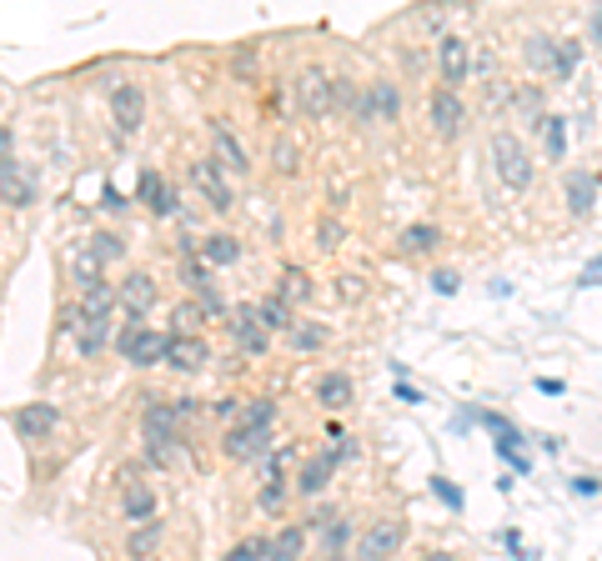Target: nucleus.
<instances>
[{"label":"nucleus","instance_id":"1","mask_svg":"<svg viewBox=\"0 0 602 561\" xmlns=\"http://www.w3.org/2000/svg\"><path fill=\"white\" fill-rule=\"evenodd\" d=\"M487 156H492V176L507 186V191H532L537 181V161L527 151V141L507 126H492L487 131Z\"/></svg>","mask_w":602,"mask_h":561},{"label":"nucleus","instance_id":"2","mask_svg":"<svg viewBox=\"0 0 602 561\" xmlns=\"http://www.w3.org/2000/svg\"><path fill=\"white\" fill-rule=\"evenodd\" d=\"M166 336H171V331H161V326L126 321V326L116 331V351H121L126 366H136V371H156V366L166 361Z\"/></svg>","mask_w":602,"mask_h":561},{"label":"nucleus","instance_id":"3","mask_svg":"<svg viewBox=\"0 0 602 561\" xmlns=\"http://www.w3.org/2000/svg\"><path fill=\"white\" fill-rule=\"evenodd\" d=\"M291 106L307 121H327L332 116V71L327 66H301L291 81Z\"/></svg>","mask_w":602,"mask_h":561},{"label":"nucleus","instance_id":"4","mask_svg":"<svg viewBox=\"0 0 602 561\" xmlns=\"http://www.w3.org/2000/svg\"><path fill=\"white\" fill-rule=\"evenodd\" d=\"M186 186H191L216 216H226V211L236 206V191H231V181H226V171H221L216 156H196V161L186 166Z\"/></svg>","mask_w":602,"mask_h":561},{"label":"nucleus","instance_id":"5","mask_svg":"<svg viewBox=\"0 0 602 561\" xmlns=\"http://www.w3.org/2000/svg\"><path fill=\"white\" fill-rule=\"evenodd\" d=\"M337 456H332V446H317V451H307L301 456V466L291 471V496H301V501H317V496H327V486L337 481Z\"/></svg>","mask_w":602,"mask_h":561},{"label":"nucleus","instance_id":"6","mask_svg":"<svg viewBox=\"0 0 602 561\" xmlns=\"http://www.w3.org/2000/svg\"><path fill=\"white\" fill-rule=\"evenodd\" d=\"M352 121H357V126H377V121L397 126V121H402V86H397V81H367L362 96H357Z\"/></svg>","mask_w":602,"mask_h":561},{"label":"nucleus","instance_id":"7","mask_svg":"<svg viewBox=\"0 0 602 561\" xmlns=\"http://www.w3.org/2000/svg\"><path fill=\"white\" fill-rule=\"evenodd\" d=\"M136 201L151 211V221H176V216H186V206H181V186H176V181H166L156 166H141Z\"/></svg>","mask_w":602,"mask_h":561},{"label":"nucleus","instance_id":"8","mask_svg":"<svg viewBox=\"0 0 602 561\" xmlns=\"http://www.w3.org/2000/svg\"><path fill=\"white\" fill-rule=\"evenodd\" d=\"M432 56H437V76H442L447 91H462V86L472 81V41H467L462 31H447Z\"/></svg>","mask_w":602,"mask_h":561},{"label":"nucleus","instance_id":"9","mask_svg":"<svg viewBox=\"0 0 602 561\" xmlns=\"http://www.w3.org/2000/svg\"><path fill=\"white\" fill-rule=\"evenodd\" d=\"M467 116H472V106L462 101V91L432 86V96H427V121H432V131H437L442 141H457V136L467 131Z\"/></svg>","mask_w":602,"mask_h":561},{"label":"nucleus","instance_id":"10","mask_svg":"<svg viewBox=\"0 0 602 561\" xmlns=\"http://www.w3.org/2000/svg\"><path fill=\"white\" fill-rule=\"evenodd\" d=\"M271 446H276L271 431H256V426H246V421H236V426L221 431V456H226L231 466H261Z\"/></svg>","mask_w":602,"mask_h":561},{"label":"nucleus","instance_id":"11","mask_svg":"<svg viewBox=\"0 0 602 561\" xmlns=\"http://www.w3.org/2000/svg\"><path fill=\"white\" fill-rule=\"evenodd\" d=\"M402 546H407V521L402 516H377L357 541V561H392Z\"/></svg>","mask_w":602,"mask_h":561},{"label":"nucleus","instance_id":"12","mask_svg":"<svg viewBox=\"0 0 602 561\" xmlns=\"http://www.w3.org/2000/svg\"><path fill=\"white\" fill-rule=\"evenodd\" d=\"M106 106H111V121L121 136H141V126H146V86L141 81H116Z\"/></svg>","mask_w":602,"mask_h":561},{"label":"nucleus","instance_id":"13","mask_svg":"<svg viewBox=\"0 0 602 561\" xmlns=\"http://www.w3.org/2000/svg\"><path fill=\"white\" fill-rule=\"evenodd\" d=\"M226 336H231V346H236L241 356H266V351H271V336H266V326H261V316H256V301L231 306Z\"/></svg>","mask_w":602,"mask_h":561},{"label":"nucleus","instance_id":"14","mask_svg":"<svg viewBox=\"0 0 602 561\" xmlns=\"http://www.w3.org/2000/svg\"><path fill=\"white\" fill-rule=\"evenodd\" d=\"M156 301H161V286H156L151 271H126V276H121L116 306L126 311V321H146V316L156 311Z\"/></svg>","mask_w":602,"mask_h":561},{"label":"nucleus","instance_id":"15","mask_svg":"<svg viewBox=\"0 0 602 561\" xmlns=\"http://www.w3.org/2000/svg\"><path fill=\"white\" fill-rule=\"evenodd\" d=\"M11 426L21 431V441L46 446V441L66 426V416H61V406H51V401H31V406H16V411H11Z\"/></svg>","mask_w":602,"mask_h":561},{"label":"nucleus","instance_id":"16","mask_svg":"<svg viewBox=\"0 0 602 561\" xmlns=\"http://www.w3.org/2000/svg\"><path fill=\"white\" fill-rule=\"evenodd\" d=\"M206 366H211V341L206 336H166L161 371H171V376H201Z\"/></svg>","mask_w":602,"mask_h":561},{"label":"nucleus","instance_id":"17","mask_svg":"<svg viewBox=\"0 0 602 561\" xmlns=\"http://www.w3.org/2000/svg\"><path fill=\"white\" fill-rule=\"evenodd\" d=\"M206 136H211V156H216L231 176H251V151L241 146V136H236L231 121L211 116V121H206Z\"/></svg>","mask_w":602,"mask_h":561},{"label":"nucleus","instance_id":"18","mask_svg":"<svg viewBox=\"0 0 602 561\" xmlns=\"http://www.w3.org/2000/svg\"><path fill=\"white\" fill-rule=\"evenodd\" d=\"M0 201H6L11 211L36 206V171L6 156V161H0Z\"/></svg>","mask_w":602,"mask_h":561},{"label":"nucleus","instance_id":"19","mask_svg":"<svg viewBox=\"0 0 602 561\" xmlns=\"http://www.w3.org/2000/svg\"><path fill=\"white\" fill-rule=\"evenodd\" d=\"M597 186H602L597 171H567V176H562V206H567V216L587 221L592 206H597Z\"/></svg>","mask_w":602,"mask_h":561},{"label":"nucleus","instance_id":"20","mask_svg":"<svg viewBox=\"0 0 602 561\" xmlns=\"http://www.w3.org/2000/svg\"><path fill=\"white\" fill-rule=\"evenodd\" d=\"M352 401H357V381H352L347 371H322V376H317V406H322L327 416H342Z\"/></svg>","mask_w":602,"mask_h":561},{"label":"nucleus","instance_id":"21","mask_svg":"<svg viewBox=\"0 0 602 561\" xmlns=\"http://www.w3.org/2000/svg\"><path fill=\"white\" fill-rule=\"evenodd\" d=\"M301 166H307V146H301V136L296 131H276L271 136V171L281 181H296Z\"/></svg>","mask_w":602,"mask_h":561},{"label":"nucleus","instance_id":"22","mask_svg":"<svg viewBox=\"0 0 602 561\" xmlns=\"http://www.w3.org/2000/svg\"><path fill=\"white\" fill-rule=\"evenodd\" d=\"M196 251H201V261H206L211 271H226V266H236V261L246 256L241 236H231V231H206V236L196 241Z\"/></svg>","mask_w":602,"mask_h":561},{"label":"nucleus","instance_id":"23","mask_svg":"<svg viewBox=\"0 0 602 561\" xmlns=\"http://www.w3.org/2000/svg\"><path fill=\"white\" fill-rule=\"evenodd\" d=\"M121 481H126V486H121V516L136 521V526H141V521H156V491H151L146 481H136L131 471H121Z\"/></svg>","mask_w":602,"mask_h":561},{"label":"nucleus","instance_id":"24","mask_svg":"<svg viewBox=\"0 0 602 561\" xmlns=\"http://www.w3.org/2000/svg\"><path fill=\"white\" fill-rule=\"evenodd\" d=\"M276 296L296 311V306H307L312 296H317V281H312V271L307 266H281V276H276Z\"/></svg>","mask_w":602,"mask_h":561},{"label":"nucleus","instance_id":"25","mask_svg":"<svg viewBox=\"0 0 602 561\" xmlns=\"http://www.w3.org/2000/svg\"><path fill=\"white\" fill-rule=\"evenodd\" d=\"M307 546H312V531L301 526V521H286V526L271 531V561H301V556H307Z\"/></svg>","mask_w":602,"mask_h":561},{"label":"nucleus","instance_id":"26","mask_svg":"<svg viewBox=\"0 0 602 561\" xmlns=\"http://www.w3.org/2000/svg\"><path fill=\"white\" fill-rule=\"evenodd\" d=\"M286 346H291L296 356H317V351L332 346V326H327V321H296V326L286 331Z\"/></svg>","mask_w":602,"mask_h":561},{"label":"nucleus","instance_id":"27","mask_svg":"<svg viewBox=\"0 0 602 561\" xmlns=\"http://www.w3.org/2000/svg\"><path fill=\"white\" fill-rule=\"evenodd\" d=\"M301 441H276L271 451H266V461H261V481H291V471L301 466Z\"/></svg>","mask_w":602,"mask_h":561},{"label":"nucleus","instance_id":"28","mask_svg":"<svg viewBox=\"0 0 602 561\" xmlns=\"http://www.w3.org/2000/svg\"><path fill=\"white\" fill-rule=\"evenodd\" d=\"M106 346H116L111 316H101V321H81V336H76V356H81V361H96Z\"/></svg>","mask_w":602,"mask_h":561},{"label":"nucleus","instance_id":"29","mask_svg":"<svg viewBox=\"0 0 602 561\" xmlns=\"http://www.w3.org/2000/svg\"><path fill=\"white\" fill-rule=\"evenodd\" d=\"M532 131L542 136V156H547V166H562V161H567V121H562V116H542Z\"/></svg>","mask_w":602,"mask_h":561},{"label":"nucleus","instance_id":"30","mask_svg":"<svg viewBox=\"0 0 602 561\" xmlns=\"http://www.w3.org/2000/svg\"><path fill=\"white\" fill-rule=\"evenodd\" d=\"M256 316H261V326H266V336H286V331L296 326V311H291V306H286V301H281L276 291L256 301Z\"/></svg>","mask_w":602,"mask_h":561},{"label":"nucleus","instance_id":"31","mask_svg":"<svg viewBox=\"0 0 602 561\" xmlns=\"http://www.w3.org/2000/svg\"><path fill=\"white\" fill-rule=\"evenodd\" d=\"M507 106H512L517 116H527V121L537 126V121L547 116V91H542L537 81H522V86H512V101H507Z\"/></svg>","mask_w":602,"mask_h":561},{"label":"nucleus","instance_id":"32","mask_svg":"<svg viewBox=\"0 0 602 561\" xmlns=\"http://www.w3.org/2000/svg\"><path fill=\"white\" fill-rule=\"evenodd\" d=\"M317 536H322V556H327V561H342L347 546L357 541V526H352V516H337V521H332L327 531H317Z\"/></svg>","mask_w":602,"mask_h":561},{"label":"nucleus","instance_id":"33","mask_svg":"<svg viewBox=\"0 0 602 561\" xmlns=\"http://www.w3.org/2000/svg\"><path fill=\"white\" fill-rule=\"evenodd\" d=\"M71 281H76L81 291H91L96 281H106V266H101V261L91 256V246H86V241H81V246L71 251Z\"/></svg>","mask_w":602,"mask_h":561},{"label":"nucleus","instance_id":"34","mask_svg":"<svg viewBox=\"0 0 602 561\" xmlns=\"http://www.w3.org/2000/svg\"><path fill=\"white\" fill-rule=\"evenodd\" d=\"M76 301H81V316H86V321H101V316L116 311V286H111V281H96V286L81 291Z\"/></svg>","mask_w":602,"mask_h":561},{"label":"nucleus","instance_id":"35","mask_svg":"<svg viewBox=\"0 0 602 561\" xmlns=\"http://www.w3.org/2000/svg\"><path fill=\"white\" fill-rule=\"evenodd\" d=\"M161 536H166L161 521H141V526L126 536V556H131V561H151V551L161 546Z\"/></svg>","mask_w":602,"mask_h":561},{"label":"nucleus","instance_id":"36","mask_svg":"<svg viewBox=\"0 0 602 561\" xmlns=\"http://www.w3.org/2000/svg\"><path fill=\"white\" fill-rule=\"evenodd\" d=\"M347 236H352V231H347V216L322 211V221H317V251H327V256H332V251H342V246H347Z\"/></svg>","mask_w":602,"mask_h":561},{"label":"nucleus","instance_id":"37","mask_svg":"<svg viewBox=\"0 0 602 561\" xmlns=\"http://www.w3.org/2000/svg\"><path fill=\"white\" fill-rule=\"evenodd\" d=\"M432 246H442V231H437L432 221H417V226H407V231L397 236V251H407V256H422V251H432Z\"/></svg>","mask_w":602,"mask_h":561},{"label":"nucleus","instance_id":"38","mask_svg":"<svg viewBox=\"0 0 602 561\" xmlns=\"http://www.w3.org/2000/svg\"><path fill=\"white\" fill-rule=\"evenodd\" d=\"M522 56H527L532 71L552 76V66H557V41H552V36H527V41H522Z\"/></svg>","mask_w":602,"mask_h":561},{"label":"nucleus","instance_id":"39","mask_svg":"<svg viewBox=\"0 0 602 561\" xmlns=\"http://www.w3.org/2000/svg\"><path fill=\"white\" fill-rule=\"evenodd\" d=\"M201 321H206V316H201V306H196L191 296L171 306V336H201Z\"/></svg>","mask_w":602,"mask_h":561},{"label":"nucleus","instance_id":"40","mask_svg":"<svg viewBox=\"0 0 602 561\" xmlns=\"http://www.w3.org/2000/svg\"><path fill=\"white\" fill-rule=\"evenodd\" d=\"M241 421L256 426V431H271V426H276V401H271V396H246V401H241Z\"/></svg>","mask_w":602,"mask_h":561},{"label":"nucleus","instance_id":"41","mask_svg":"<svg viewBox=\"0 0 602 561\" xmlns=\"http://www.w3.org/2000/svg\"><path fill=\"white\" fill-rule=\"evenodd\" d=\"M286 501H291V481H261V491H256V511L261 516H281Z\"/></svg>","mask_w":602,"mask_h":561},{"label":"nucleus","instance_id":"42","mask_svg":"<svg viewBox=\"0 0 602 561\" xmlns=\"http://www.w3.org/2000/svg\"><path fill=\"white\" fill-rule=\"evenodd\" d=\"M582 66V36H567L557 41V66H552V81H572V71Z\"/></svg>","mask_w":602,"mask_h":561},{"label":"nucleus","instance_id":"43","mask_svg":"<svg viewBox=\"0 0 602 561\" xmlns=\"http://www.w3.org/2000/svg\"><path fill=\"white\" fill-rule=\"evenodd\" d=\"M86 246H91V256H96L101 266H111V261H126V236H116V231H96Z\"/></svg>","mask_w":602,"mask_h":561},{"label":"nucleus","instance_id":"44","mask_svg":"<svg viewBox=\"0 0 602 561\" xmlns=\"http://www.w3.org/2000/svg\"><path fill=\"white\" fill-rule=\"evenodd\" d=\"M221 561H271V536H241Z\"/></svg>","mask_w":602,"mask_h":561},{"label":"nucleus","instance_id":"45","mask_svg":"<svg viewBox=\"0 0 602 561\" xmlns=\"http://www.w3.org/2000/svg\"><path fill=\"white\" fill-rule=\"evenodd\" d=\"M357 96H362V86L352 81V76H332V111H357Z\"/></svg>","mask_w":602,"mask_h":561},{"label":"nucleus","instance_id":"46","mask_svg":"<svg viewBox=\"0 0 602 561\" xmlns=\"http://www.w3.org/2000/svg\"><path fill=\"white\" fill-rule=\"evenodd\" d=\"M332 296H337L342 306H362V301H367V281H362V276H337V281H332Z\"/></svg>","mask_w":602,"mask_h":561},{"label":"nucleus","instance_id":"47","mask_svg":"<svg viewBox=\"0 0 602 561\" xmlns=\"http://www.w3.org/2000/svg\"><path fill=\"white\" fill-rule=\"evenodd\" d=\"M412 21H417L422 31H432L437 41L447 36V6H417V11H412Z\"/></svg>","mask_w":602,"mask_h":561},{"label":"nucleus","instance_id":"48","mask_svg":"<svg viewBox=\"0 0 602 561\" xmlns=\"http://www.w3.org/2000/svg\"><path fill=\"white\" fill-rule=\"evenodd\" d=\"M81 321H86V316H81V301H66V306L56 311V336L76 341V336H81Z\"/></svg>","mask_w":602,"mask_h":561},{"label":"nucleus","instance_id":"49","mask_svg":"<svg viewBox=\"0 0 602 561\" xmlns=\"http://www.w3.org/2000/svg\"><path fill=\"white\" fill-rule=\"evenodd\" d=\"M427 486H432V496H437L442 506H452V511H462V506H467V496H462V486H457L452 476H432Z\"/></svg>","mask_w":602,"mask_h":561},{"label":"nucleus","instance_id":"50","mask_svg":"<svg viewBox=\"0 0 602 561\" xmlns=\"http://www.w3.org/2000/svg\"><path fill=\"white\" fill-rule=\"evenodd\" d=\"M206 416L221 421V426H236V421H241V401H236V396H216V401L206 406Z\"/></svg>","mask_w":602,"mask_h":561},{"label":"nucleus","instance_id":"51","mask_svg":"<svg viewBox=\"0 0 602 561\" xmlns=\"http://www.w3.org/2000/svg\"><path fill=\"white\" fill-rule=\"evenodd\" d=\"M327 446H332V456H337V466H352V461L362 456V441H357L352 431H347L342 441H327Z\"/></svg>","mask_w":602,"mask_h":561},{"label":"nucleus","instance_id":"52","mask_svg":"<svg viewBox=\"0 0 602 561\" xmlns=\"http://www.w3.org/2000/svg\"><path fill=\"white\" fill-rule=\"evenodd\" d=\"M327 191H332V211L342 216V211H347V201H352V191H347V181H337V176H332V181H327Z\"/></svg>","mask_w":602,"mask_h":561},{"label":"nucleus","instance_id":"53","mask_svg":"<svg viewBox=\"0 0 602 561\" xmlns=\"http://www.w3.org/2000/svg\"><path fill=\"white\" fill-rule=\"evenodd\" d=\"M402 71H407V76H422V71H427V51H402Z\"/></svg>","mask_w":602,"mask_h":561},{"label":"nucleus","instance_id":"54","mask_svg":"<svg viewBox=\"0 0 602 561\" xmlns=\"http://www.w3.org/2000/svg\"><path fill=\"white\" fill-rule=\"evenodd\" d=\"M597 491H602L597 476H572V496H597Z\"/></svg>","mask_w":602,"mask_h":561},{"label":"nucleus","instance_id":"55","mask_svg":"<svg viewBox=\"0 0 602 561\" xmlns=\"http://www.w3.org/2000/svg\"><path fill=\"white\" fill-rule=\"evenodd\" d=\"M582 286H602V256H592L587 266H582V276H577Z\"/></svg>","mask_w":602,"mask_h":561},{"label":"nucleus","instance_id":"56","mask_svg":"<svg viewBox=\"0 0 602 561\" xmlns=\"http://www.w3.org/2000/svg\"><path fill=\"white\" fill-rule=\"evenodd\" d=\"M432 286H437L442 296H457V271H437V276H432Z\"/></svg>","mask_w":602,"mask_h":561},{"label":"nucleus","instance_id":"57","mask_svg":"<svg viewBox=\"0 0 602 561\" xmlns=\"http://www.w3.org/2000/svg\"><path fill=\"white\" fill-rule=\"evenodd\" d=\"M392 391H397V401H407V406H422V391H417V386H407V381H397Z\"/></svg>","mask_w":602,"mask_h":561},{"label":"nucleus","instance_id":"58","mask_svg":"<svg viewBox=\"0 0 602 561\" xmlns=\"http://www.w3.org/2000/svg\"><path fill=\"white\" fill-rule=\"evenodd\" d=\"M101 201H106V211H126V201H121V191H116V186H106V191H101Z\"/></svg>","mask_w":602,"mask_h":561},{"label":"nucleus","instance_id":"59","mask_svg":"<svg viewBox=\"0 0 602 561\" xmlns=\"http://www.w3.org/2000/svg\"><path fill=\"white\" fill-rule=\"evenodd\" d=\"M587 36H592V41H602V6H597V11H587Z\"/></svg>","mask_w":602,"mask_h":561},{"label":"nucleus","instance_id":"60","mask_svg":"<svg viewBox=\"0 0 602 561\" xmlns=\"http://www.w3.org/2000/svg\"><path fill=\"white\" fill-rule=\"evenodd\" d=\"M6 156H11V126L0 121V161H6Z\"/></svg>","mask_w":602,"mask_h":561},{"label":"nucleus","instance_id":"61","mask_svg":"<svg viewBox=\"0 0 602 561\" xmlns=\"http://www.w3.org/2000/svg\"><path fill=\"white\" fill-rule=\"evenodd\" d=\"M422 561H457V556H452V551H427Z\"/></svg>","mask_w":602,"mask_h":561}]
</instances>
